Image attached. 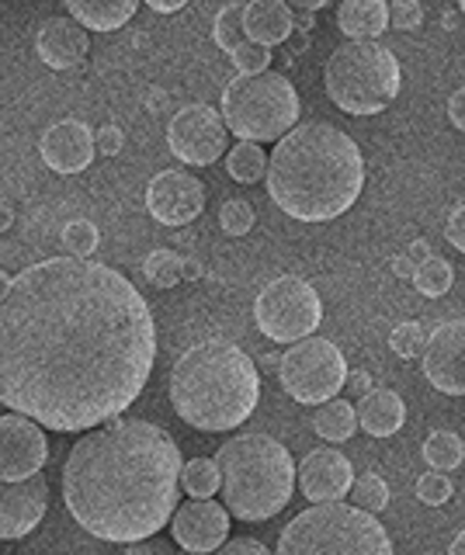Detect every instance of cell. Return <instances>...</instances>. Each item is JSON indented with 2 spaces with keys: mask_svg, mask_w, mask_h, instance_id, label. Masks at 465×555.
Instances as JSON below:
<instances>
[{
  "mask_svg": "<svg viewBox=\"0 0 465 555\" xmlns=\"http://www.w3.org/2000/svg\"><path fill=\"white\" fill-rule=\"evenodd\" d=\"M153 361V312L108 264L49 257L0 299V403L39 427L112 424L146 389Z\"/></svg>",
  "mask_w": 465,
  "mask_h": 555,
  "instance_id": "6da1fadb",
  "label": "cell"
},
{
  "mask_svg": "<svg viewBox=\"0 0 465 555\" xmlns=\"http://www.w3.org/2000/svg\"><path fill=\"white\" fill-rule=\"evenodd\" d=\"M181 448L150 421H112L70 448L63 500L77 525L101 542L157 538L178 511Z\"/></svg>",
  "mask_w": 465,
  "mask_h": 555,
  "instance_id": "7a4b0ae2",
  "label": "cell"
},
{
  "mask_svg": "<svg viewBox=\"0 0 465 555\" xmlns=\"http://www.w3.org/2000/svg\"><path fill=\"white\" fill-rule=\"evenodd\" d=\"M365 160L354 139L331 121H306L279 139L268 160V195L299 222H331L358 202Z\"/></svg>",
  "mask_w": 465,
  "mask_h": 555,
  "instance_id": "3957f363",
  "label": "cell"
},
{
  "mask_svg": "<svg viewBox=\"0 0 465 555\" xmlns=\"http://www.w3.org/2000/svg\"><path fill=\"white\" fill-rule=\"evenodd\" d=\"M170 403L195 430H233L261 403V375L230 340H202L175 361Z\"/></svg>",
  "mask_w": 465,
  "mask_h": 555,
  "instance_id": "277c9868",
  "label": "cell"
},
{
  "mask_svg": "<svg viewBox=\"0 0 465 555\" xmlns=\"http://www.w3.org/2000/svg\"><path fill=\"white\" fill-rule=\"evenodd\" d=\"M219 490L227 511L240 520H268L296 493V462L268 434H240L216 451Z\"/></svg>",
  "mask_w": 465,
  "mask_h": 555,
  "instance_id": "5b68a950",
  "label": "cell"
},
{
  "mask_svg": "<svg viewBox=\"0 0 465 555\" xmlns=\"http://www.w3.org/2000/svg\"><path fill=\"white\" fill-rule=\"evenodd\" d=\"M274 555H392V542L375 514L317 503L288 520Z\"/></svg>",
  "mask_w": 465,
  "mask_h": 555,
  "instance_id": "8992f818",
  "label": "cell"
},
{
  "mask_svg": "<svg viewBox=\"0 0 465 555\" xmlns=\"http://www.w3.org/2000/svg\"><path fill=\"white\" fill-rule=\"evenodd\" d=\"M400 60L378 42H344L323 66L326 94L348 115H378L400 94Z\"/></svg>",
  "mask_w": 465,
  "mask_h": 555,
  "instance_id": "52a82bcc",
  "label": "cell"
},
{
  "mask_svg": "<svg viewBox=\"0 0 465 555\" xmlns=\"http://www.w3.org/2000/svg\"><path fill=\"white\" fill-rule=\"evenodd\" d=\"M222 121L240 143H279L299 121V94L282 74L236 77L222 91Z\"/></svg>",
  "mask_w": 465,
  "mask_h": 555,
  "instance_id": "ba28073f",
  "label": "cell"
},
{
  "mask_svg": "<svg viewBox=\"0 0 465 555\" xmlns=\"http://www.w3.org/2000/svg\"><path fill=\"white\" fill-rule=\"evenodd\" d=\"M254 320L268 340L299 344L309 334H317V326L323 320V302L306 278L285 274L261 288L254 302Z\"/></svg>",
  "mask_w": 465,
  "mask_h": 555,
  "instance_id": "9c48e42d",
  "label": "cell"
},
{
  "mask_svg": "<svg viewBox=\"0 0 465 555\" xmlns=\"http://www.w3.org/2000/svg\"><path fill=\"white\" fill-rule=\"evenodd\" d=\"M279 375L285 392L306 406H323L337 399L348 382V361L340 347L323 337H306L288 347V354L279 361Z\"/></svg>",
  "mask_w": 465,
  "mask_h": 555,
  "instance_id": "30bf717a",
  "label": "cell"
},
{
  "mask_svg": "<svg viewBox=\"0 0 465 555\" xmlns=\"http://www.w3.org/2000/svg\"><path fill=\"white\" fill-rule=\"evenodd\" d=\"M227 121L209 104H188L167 126V146L181 164L209 167L227 153Z\"/></svg>",
  "mask_w": 465,
  "mask_h": 555,
  "instance_id": "8fae6325",
  "label": "cell"
},
{
  "mask_svg": "<svg viewBox=\"0 0 465 555\" xmlns=\"http://www.w3.org/2000/svg\"><path fill=\"white\" fill-rule=\"evenodd\" d=\"M49 459L46 434L22 413L0 416V482H25L42 473Z\"/></svg>",
  "mask_w": 465,
  "mask_h": 555,
  "instance_id": "7c38bea8",
  "label": "cell"
},
{
  "mask_svg": "<svg viewBox=\"0 0 465 555\" xmlns=\"http://www.w3.org/2000/svg\"><path fill=\"white\" fill-rule=\"evenodd\" d=\"M424 375L444 396H465V320H444L427 334Z\"/></svg>",
  "mask_w": 465,
  "mask_h": 555,
  "instance_id": "4fadbf2b",
  "label": "cell"
},
{
  "mask_svg": "<svg viewBox=\"0 0 465 555\" xmlns=\"http://www.w3.org/2000/svg\"><path fill=\"white\" fill-rule=\"evenodd\" d=\"M175 542L192 555H212L230 542V511L216 500H188L170 517Z\"/></svg>",
  "mask_w": 465,
  "mask_h": 555,
  "instance_id": "5bb4252c",
  "label": "cell"
},
{
  "mask_svg": "<svg viewBox=\"0 0 465 555\" xmlns=\"http://www.w3.org/2000/svg\"><path fill=\"white\" fill-rule=\"evenodd\" d=\"M146 208L164 225L195 222L205 208V184L188 170H164L146 188Z\"/></svg>",
  "mask_w": 465,
  "mask_h": 555,
  "instance_id": "9a60e30c",
  "label": "cell"
},
{
  "mask_svg": "<svg viewBox=\"0 0 465 555\" xmlns=\"http://www.w3.org/2000/svg\"><path fill=\"white\" fill-rule=\"evenodd\" d=\"M299 476V490L306 500L313 503H340L351 493L354 486V468L351 459L337 448H317L302 459L296 468Z\"/></svg>",
  "mask_w": 465,
  "mask_h": 555,
  "instance_id": "2e32d148",
  "label": "cell"
},
{
  "mask_svg": "<svg viewBox=\"0 0 465 555\" xmlns=\"http://www.w3.org/2000/svg\"><path fill=\"white\" fill-rule=\"evenodd\" d=\"M49 507V482L46 476H31L25 482H0V538H25L46 517Z\"/></svg>",
  "mask_w": 465,
  "mask_h": 555,
  "instance_id": "e0dca14e",
  "label": "cell"
},
{
  "mask_svg": "<svg viewBox=\"0 0 465 555\" xmlns=\"http://www.w3.org/2000/svg\"><path fill=\"white\" fill-rule=\"evenodd\" d=\"M39 150H42L46 167H53L56 173H80L83 167H91L98 153L94 132L77 118H63L56 126H49Z\"/></svg>",
  "mask_w": 465,
  "mask_h": 555,
  "instance_id": "ac0fdd59",
  "label": "cell"
},
{
  "mask_svg": "<svg viewBox=\"0 0 465 555\" xmlns=\"http://www.w3.org/2000/svg\"><path fill=\"white\" fill-rule=\"evenodd\" d=\"M39 56L46 66L53 69H74L88 60V49H91V39L88 31H83L74 17H49L39 31Z\"/></svg>",
  "mask_w": 465,
  "mask_h": 555,
  "instance_id": "d6986e66",
  "label": "cell"
},
{
  "mask_svg": "<svg viewBox=\"0 0 465 555\" xmlns=\"http://www.w3.org/2000/svg\"><path fill=\"white\" fill-rule=\"evenodd\" d=\"M292 28H296V14H292L288 4L282 0H250L244 8V31H247V42L257 46H279L285 42Z\"/></svg>",
  "mask_w": 465,
  "mask_h": 555,
  "instance_id": "ffe728a7",
  "label": "cell"
},
{
  "mask_svg": "<svg viewBox=\"0 0 465 555\" xmlns=\"http://www.w3.org/2000/svg\"><path fill=\"white\" fill-rule=\"evenodd\" d=\"M337 28L348 35V42H375L389 28L386 0H344L337 8Z\"/></svg>",
  "mask_w": 465,
  "mask_h": 555,
  "instance_id": "44dd1931",
  "label": "cell"
},
{
  "mask_svg": "<svg viewBox=\"0 0 465 555\" xmlns=\"http://www.w3.org/2000/svg\"><path fill=\"white\" fill-rule=\"evenodd\" d=\"M406 421V403L400 392L392 389H372L369 396H361L358 403V424L361 430H369L372 438H389L403 427Z\"/></svg>",
  "mask_w": 465,
  "mask_h": 555,
  "instance_id": "7402d4cb",
  "label": "cell"
},
{
  "mask_svg": "<svg viewBox=\"0 0 465 555\" xmlns=\"http://www.w3.org/2000/svg\"><path fill=\"white\" fill-rule=\"evenodd\" d=\"M66 11L83 31H115L140 11V4L135 0H66Z\"/></svg>",
  "mask_w": 465,
  "mask_h": 555,
  "instance_id": "603a6c76",
  "label": "cell"
},
{
  "mask_svg": "<svg viewBox=\"0 0 465 555\" xmlns=\"http://www.w3.org/2000/svg\"><path fill=\"white\" fill-rule=\"evenodd\" d=\"M313 430L320 434L323 441H331V444L351 441L354 430H358V410L348 403V399H331V403H323L317 410Z\"/></svg>",
  "mask_w": 465,
  "mask_h": 555,
  "instance_id": "cb8c5ba5",
  "label": "cell"
},
{
  "mask_svg": "<svg viewBox=\"0 0 465 555\" xmlns=\"http://www.w3.org/2000/svg\"><path fill=\"white\" fill-rule=\"evenodd\" d=\"M424 459H427L430 468H435V473H452V468H458L462 459H465V444L452 430H435L424 441Z\"/></svg>",
  "mask_w": 465,
  "mask_h": 555,
  "instance_id": "d4e9b609",
  "label": "cell"
},
{
  "mask_svg": "<svg viewBox=\"0 0 465 555\" xmlns=\"http://www.w3.org/2000/svg\"><path fill=\"white\" fill-rule=\"evenodd\" d=\"M227 170L230 178L240 181V184H254L261 181L268 173V156L257 143H236L230 153H227Z\"/></svg>",
  "mask_w": 465,
  "mask_h": 555,
  "instance_id": "484cf974",
  "label": "cell"
},
{
  "mask_svg": "<svg viewBox=\"0 0 465 555\" xmlns=\"http://www.w3.org/2000/svg\"><path fill=\"white\" fill-rule=\"evenodd\" d=\"M181 486L192 500H212L219 493V465L216 459H192L181 468Z\"/></svg>",
  "mask_w": 465,
  "mask_h": 555,
  "instance_id": "4316f807",
  "label": "cell"
},
{
  "mask_svg": "<svg viewBox=\"0 0 465 555\" xmlns=\"http://www.w3.org/2000/svg\"><path fill=\"white\" fill-rule=\"evenodd\" d=\"M244 8L247 4H227L212 22V39L222 52H233L247 42V31H244Z\"/></svg>",
  "mask_w": 465,
  "mask_h": 555,
  "instance_id": "83f0119b",
  "label": "cell"
},
{
  "mask_svg": "<svg viewBox=\"0 0 465 555\" xmlns=\"http://www.w3.org/2000/svg\"><path fill=\"white\" fill-rule=\"evenodd\" d=\"M452 282H455V271L444 257H427L424 264H417V274H413V285H417V292L427 295V299L444 295L452 288Z\"/></svg>",
  "mask_w": 465,
  "mask_h": 555,
  "instance_id": "f1b7e54d",
  "label": "cell"
},
{
  "mask_svg": "<svg viewBox=\"0 0 465 555\" xmlns=\"http://www.w3.org/2000/svg\"><path fill=\"white\" fill-rule=\"evenodd\" d=\"M143 271L150 278V285L157 288H175L181 278H184V260L175 250H153L143 260Z\"/></svg>",
  "mask_w": 465,
  "mask_h": 555,
  "instance_id": "f546056e",
  "label": "cell"
},
{
  "mask_svg": "<svg viewBox=\"0 0 465 555\" xmlns=\"http://www.w3.org/2000/svg\"><path fill=\"white\" fill-rule=\"evenodd\" d=\"M351 507L358 511H365V514H383L389 507V486L386 479H378V476H358L354 486H351Z\"/></svg>",
  "mask_w": 465,
  "mask_h": 555,
  "instance_id": "4dcf8cb0",
  "label": "cell"
},
{
  "mask_svg": "<svg viewBox=\"0 0 465 555\" xmlns=\"http://www.w3.org/2000/svg\"><path fill=\"white\" fill-rule=\"evenodd\" d=\"M98 225L88 222V219H74V222H66L63 225V247L70 250V257H80V260H88L94 250H98Z\"/></svg>",
  "mask_w": 465,
  "mask_h": 555,
  "instance_id": "1f68e13d",
  "label": "cell"
},
{
  "mask_svg": "<svg viewBox=\"0 0 465 555\" xmlns=\"http://www.w3.org/2000/svg\"><path fill=\"white\" fill-rule=\"evenodd\" d=\"M219 225H222V233H230V236H247L254 230V205L244 202V198L222 202V208H219Z\"/></svg>",
  "mask_w": 465,
  "mask_h": 555,
  "instance_id": "d6a6232c",
  "label": "cell"
},
{
  "mask_svg": "<svg viewBox=\"0 0 465 555\" xmlns=\"http://www.w3.org/2000/svg\"><path fill=\"white\" fill-rule=\"evenodd\" d=\"M424 344H427V334H424V326L421 323H400L392 330V337H389V347L400 358H421L424 354Z\"/></svg>",
  "mask_w": 465,
  "mask_h": 555,
  "instance_id": "836d02e7",
  "label": "cell"
},
{
  "mask_svg": "<svg viewBox=\"0 0 465 555\" xmlns=\"http://www.w3.org/2000/svg\"><path fill=\"white\" fill-rule=\"evenodd\" d=\"M233 66L240 69V77H257V74H268L271 66V49L257 46V42H244L233 52Z\"/></svg>",
  "mask_w": 465,
  "mask_h": 555,
  "instance_id": "e575fe53",
  "label": "cell"
},
{
  "mask_svg": "<svg viewBox=\"0 0 465 555\" xmlns=\"http://www.w3.org/2000/svg\"><path fill=\"white\" fill-rule=\"evenodd\" d=\"M417 500L427 507H441V503L452 500V479L444 473H427L417 479Z\"/></svg>",
  "mask_w": 465,
  "mask_h": 555,
  "instance_id": "d590c367",
  "label": "cell"
},
{
  "mask_svg": "<svg viewBox=\"0 0 465 555\" xmlns=\"http://www.w3.org/2000/svg\"><path fill=\"white\" fill-rule=\"evenodd\" d=\"M389 25L400 31H413L424 25V8L417 0H392L389 4Z\"/></svg>",
  "mask_w": 465,
  "mask_h": 555,
  "instance_id": "8d00e7d4",
  "label": "cell"
},
{
  "mask_svg": "<svg viewBox=\"0 0 465 555\" xmlns=\"http://www.w3.org/2000/svg\"><path fill=\"white\" fill-rule=\"evenodd\" d=\"M212 555H271V552L264 542H257V538H230V542L216 548Z\"/></svg>",
  "mask_w": 465,
  "mask_h": 555,
  "instance_id": "74e56055",
  "label": "cell"
},
{
  "mask_svg": "<svg viewBox=\"0 0 465 555\" xmlns=\"http://www.w3.org/2000/svg\"><path fill=\"white\" fill-rule=\"evenodd\" d=\"M444 236H448V243H452L455 250L465 254V205H458L455 212L448 216V222H444Z\"/></svg>",
  "mask_w": 465,
  "mask_h": 555,
  "instance_id": "f35d334b",
  "label": "cell"
},
{
  "mask_svg": "<svg viewBox=\"0 0 465 555\" xmlns=\"http://www.w3.org/2000/svg\"><path fill=\"white\" fill-rule=\"evenodd\" d=\"M94 146L105 153V156H115L118 150H122V129H118V126H105V129L94 135Z\"/></svg>",
  "mask_w": 465,
  "mask_h": 555,
  "instance_id": "ab89813d",
  "label": "cell"
},
{
  "mask_svg": "<svg viewBox=\"0 0 465 555\" xmlns=\"http://www.w3.org/2000/svg\"><path fill=\"white\" fill-rule=\"evenodd\" d=\"M126 555H175V548H170L167 542H160V538H146V542L129 545Z\"/></svg>",
  "mask_w": 465,
  "mask_h": 555,
  "instance_id": "60d3db41",
  "label": "cell"
},
{
  "mask_svg": "<svg viewBox=\"0 0 465 555\" xmlns=\"http://www.w3.org/2000/svg\"><path fill=\"white\" fill-rule=\"evenodd\" d=\"M448 118H452V126L465 132V87H458V91L452 94V101H448Z\"/></svg>",
  "mask_w": 465,
  "mask_h": 555,
  "instance_id": "b9f144b4",
  "label": "cell"
},
{
  "mask_svg": "<svg viewBox=\"0 0 465 555\" xmlns=\"http://www.w3.org/2000/svg\"><path fill=\"white\" fill-rule=\"evenodd\" d=\"M406 257H410V260H413V257H417V260H421V264H424V260H427V257H435V254H430V247H427V240H413V243H410V250H406Z\"/></svg>",
  "mask_w": 465,
  "mask_h": 555,
  "instance_id": "7bdbcfd3",
  "label": "cell"
},
{
  "mask_svg": "<svg viewBox=\"0 0 465 555\" xmlns=\"http://www.w3.org/2000/svg\"><path fill=\"white\" fill-rule=\"evenodd\" d=\"M150 8L160 11V14H175V11L184 8V0H150Z\"/></svg>",
  "mask_w": 465,
  "mask_h": 555,
  "instance_id": "ee69618b",
  "label": "cell"
},
{
  "mask_svg": "<svg viewBox=\"0 0 465 555\" xmlns=\"http://www.w3.org/2000/svg\"><path fill=\"white\" fill-rule=\"evenodd\" d=\"M392 271L400 274V278H413V274H417V268H413V260H410V257H396V260H392Z\"/></svg>",
  "mask_w": 465,
  "mask_h": 555,
  "instance_id": "f6af8a7d",
  "label": "cell"
},
{
  "mask_svg": "<svg viewBox=\"0 0 465 555\" xmlns=\"http://www.w3.org/2000/svg\"><path fill=\"white\" fill-rule=\"evenodd\" d=\"M351 392H358V396H369V392H372L365 372H354V375H351Z\"/></svg>",
  "mask_w": 465,
  "mask_h": 555,
  "instance_id": "bcb514c9",
  "label": "cell"
},
{
  "mask_svg": "<svg viewBox=\"0 0 465 555\" xmlns=\"http://www.w3.org/2000/svg\"><path fill=\"white\" fill-rule=\"evenodd\" d=\"M448 555H465V531L455 534V542H452V548H448Z\"/></svg>",
  "mask_w": 465,
  "mask_h": 555,
  "instance_id": "7dc6e473",
  "label": "cell"
},
{
  "mask_svg": "<svg viewBox=\"0 0 465 555\" xmlns=\"http://www.w3.org/2000/svg\"><path fill=\"white\" fill-rule=\"evenodd\" d=\"M8 225H11V208L0 205V230H8Z\"/></svg>",
  "mask_w": 465,
  "mask_h": 555,
  "instance_id": "c3c4849f",
  "label": "cell"
},
{
  "mask_svg": "<svg viewBox=\"0 0 465 555\" xmlns=\"http://www.w3.org/2000/svg\"><path fill=\"white\" fill-rule=\"evenodd\" d=\"M8 288H11V274L0 271V299H4V295H8Z\"/></svg>",
  "mask_w": 465,
  "mask_h": 555,
  "instance_id": "681fc988",
  "label": "cell"
},
{
  "mask_svg": "<svg viewBox=\"0 0 465 555\" xmlns=\"http://www.w3.org/2000/svg\"><path fill=\"white\" fill-rule=\"evenodd\" d=\"M462 17H465V0H462Z\"/></svg>",
  "mask_w": 465,
  "mask_h": 555,
  "instance_id": "f907efd6",
  "label": "cell"
}]
</instances>
